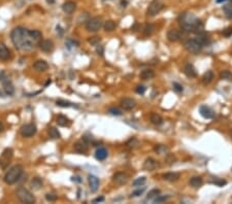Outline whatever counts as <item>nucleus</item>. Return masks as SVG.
I'll use <instances>...</instances> for the list:
<instances>
[{
    "label": "nucleus",
    "instance_id": "f257e3e1",
    "mask_svg": "<svg viewBox=\"0 0 232 204\" xmlns=\"http://www.w3.org/2000/svg\"><path fill=\"white\" fill-rule=\"evenodd\" d=\"M42 34L38 30H27L23 27H17L12 31L10 38L17 50L32 51L41 40Z\"/></svg>",
    "mask_w": 232,
    "mask_h": 204
},
{
    "label": "nucleus",
    "instance_id": "f03ea898",
    "mask_svg": "<svg viewBox=\"0 0 232 204\" xmlns=\"http://www.w3.org/2000/svg\"><path fill=\"white\" fill-rule=\"evenodd\" d=\"M23 167L21 165H16L13 167L10 168L7 172L5 173L3 177V180L7 185H13L17 181H19V179L21 178L22 174H23Z\"/></svg>",
    "mask_w": 232,
    "mask_h": 204
},
{
    "label": "nucleus",
    "instance_id": "7ed1b4c3",
    "mask_svg": "<svg viewBox=\"0 0 232 204\" xmlns=\"http://www.w3.org/2000/svg\"><path fill=\"white\" fill-rule=\"evenodd\" d=\"M198 21L199 20L195 18V15H193L192 13H183L180 17V23H181L182 28L188 32H193L194 27L198 23Z\"/></svg>",
    "mask_w": 232,
    "mask_h": 204
},
{
    "label": "nucleus",
    "instance_id": "20e7f679",
    "mask_svg": "<svg viewBox=\"0 0 232 204\" xmlns=\"http://www.w3.org/2000/svg\"><path fill=\"white\" fill-rule=\"evenodd\" d=\"M17 197L22 203L25 204H32L35 202V197L29 190L25 189L24 187H20L16 192Z\"/></svg>",
    "mask_w": 232,
    "mask_h": 204
},
{
    "label": "nucleus",
    "instance_id": "39448f33",
    "mask_svg": "<svg viewBox=\"0 0 232 204\" xmlns=\"http://www.w3.org/2000/svg\"><path fill=\"white\" fill-rule=\"evenodd\" d=\"M164 4L162 2V0H153L151 2V4L149 5L148 10H147V15L150 17H154L157 13H159L163 8Z\"/></svg>",
    "mask_w": 232,
    "mask_h": 204
},
{
    "label": "nucleus",
    "instance_id": "423d86ee",
    "mask_svg": "<svg viewBox=\"0 0 232 204\" xmlns=\"http://www.w3.org/2000/svg\"><path fill=\"white\" fill-rule=\"evenodd\" d=\"M101 27H102V20H101V18H99V17H95V18H92V19L88 20L87 25H86L87 30L90 31V32H96V31H98Z\"/></svg>",
    "mask_w": 232,
    "mask_h": 204
},
{
    "label": "nucleus",
    "instance_id": "0eeeda50",
    "mask_svg": "<svg viewBox=\"0 0 232 204\" xmlns=\"http://www.w3.org/2000/svg\"><path fill=\"white\" fill-rule=\"evenodd\" d=\"M185 49L192 54H198L202 50V46L196 39H189L185 42Z\"/></svg>",
    "mask_w": 232,
    "mask_h": 204
},
{
    "label": "nucleus",
    "instance_id": "6e6552de",
    "mask_svg": "<svg viewBox=\"0 0 232 204\" xmlns=\"http://www.w3.org/2000/svg\"><path fill=\"white\" fill-rule=\"evenodd\" d=\"M13 152L12 149H5L2 152L1 157H0V166H1L2 169H5L8 166L13 159Z\"/></svg>",
    "mask_w": 232,
    "mask_h": 204
},
{
    "label": "nucleus",
    "instance_id": "1a4fd4ad",
    "mask_svg": "<svg viewBox=\"0 0 232 204\" xmlns=\"http://www.w3.org/2000/svg\"><path fill=\"white\" fill-rule=\"evenodd\" d=\"M37 129L34 124H26L21 128V135L23 137H32L36 133Z\"/></svg>",
    "mask_w": 232,
    "mask_h": 204
},
{
    "label": "nucleus",
    "instance_id": "9d476101",
    "mask_svg": "<svg viewBox=\"0 0 232 204\" xmlns=\"http://www.w3.org/2000/svg\"><path fill=\"white\" fill-rule=\"evenodd\" d=\"M128 179H129V177H128V175L126 173H124V172H117L116 174H114V176H112V180H114V183H116L118 186H124L127 183Z\"/></svg>",
    "mask_w": 232,
    "mask_h": 204
},
{
    "label": "nucleus",
    "instance_id": "9b49d317",
    "mask_svg": "<svg viewBox=\"0 0 232 204\" xmlns=\"http://www.w3.org/2000/svg\"><path fill=\"white\" fill-rule=\"evenodd\" d=\"M38 46H39L40 50L42 52H44V53H51V52L54 50V43H53V41L50 39L40 40Z\"/></svg>",
    "mask_w": 232,
    "mask_h": 204
},
{
    "label": "nucleus",
    "instance_id": "f8f14e48",
    "mask_svg": "<svg viewBox=\"0 0 232 204\" xmlns=\"http://www.w3.org/2000/svg\"><path fill=\"white\" fill-rule=\"evenodd\" d=\"M199 113L201 115L202 118L208 119V120H209V119H214V116H215L214 110L211 108V107L206 106V105H201V106L199 107Z\"/></svg>",
    "mask_w": 232,
    "mask_h": 204
},
{
    "label": "nucleus",
    "instance_id": "ddd939ff",
    "mask_svg": "<svg viewBox=\"0 0 232 204\" xmlns=\"http://www.w3.org/2000/svg\"><path fill=\"white\" fill-rule=\"evenodd\" d=\"M88 143L84 140H80L76 141L74 143V151L78 154H87L88 153Z\"/></svg>",
    "mask_w": 232,
    "mask_h": 204
},
{
    "label": "nucleus",
    "instance_id": "4468645a",
    "mask_svg": "<svg viewBox=\"0 0 232 204\" xmlns=\"http://www.w3.org/2000/svg\"><path fill=\"white\" fill-rule=\"evenodd\" d=\"M158 162L156 160H154L153 158H148L147 160L143 162V169L147 171H153L154 169H156L158 167Z\"/></svg>",
    "mask_w": 232,
    "mask_h": 204
},
{
    "label": "nucleus",
    "instance_id": "2eb2a0df",
    "mask_svg": "<svg viewBox=\"0 0 232 204\" xmlns=\"http://www.w3.org/2000/svg\"><path fill=\"white\" fill-rule=\"evenodd\" d=\"M135 105H136V102L132 98H124V99L121 100V106L126 110H130V109L134 108Z\"/></svg>",
    "mask_w": 232,
    "mask_h": 204
},
{
    "label": "nucleus",
    "instance_id": "dca6fc26",
    "mask_svg": "<svg viewBox=\"0 0 232 204\" xmlns=\"http://www.w3.org/2000/svg\"><path fill=\"white\" fill-rule=\"evenodd\" d=\"M2 82H3V90L5 92V94L8 96H12L15 93V88H13V85L12 84V82L6 80V78H3Z\"/></svg>",
    "mask_w": 232,
    "mask_h": 204
},
{
    "label": "nucleus",
    "instance_id": "f3484780",
    "mask_svg": "<svg viewBox=\"0 0 232 204\" xmlns=\"http://www.w3.org/2000/svg\"><path fill=\"white\" fill-rule=\"evenodd\" d=\"M88 180H89V186H90L91 192L95 193L98 190V187H99L98 177H96L95 175H89L88 176Z\"/></svg>",
    "mask_w": 232,
    "mask_h": 204
},
{
    "label": "nucleus",
    "instance_id": "a211bd4d",
    "mask_svg": "<svg viewBox=\"0 0 232 204\" xmlns=\"http://www.w3.org/2000/svg\"><path fill=\"white\" fill-rule=\"evenodd\" d=\"M76 8V3L73 1H66L64 4L62 5V10L65 13H72Z\"/></svg>",
    "mask_w": 232,
    "mask_h": 204
},
{
    "label": "nucleus",
    "instance_id": "6ab92c4d",
    "mask_svg": "<svg viewBox=\"0 0 232 204\" xmlns=\"http://www.w3.org/2000/svg\"><path fill=\"white\" fill-rule=\"evenodd\" d=\"M33 68L36 71H38V72H44V71H46L49 68V64L44 60H38L33 65Z\"/></svg>",
    "mask_w": 232,
    "mask_h": 204
},
{
    "label": "nucleus",
    "instance_id": "aec40b11",
    "mask_svg": "<svg viewBox=\"0 0 232 204\" xmlns=\"http://www.w3.org/2000/svg\"><path fill=\"white\" fill-rule=\"evenodd\" d=\"M10 58V52L4 46L3 43H0V60L1 61H6Z\"/></svg>",
    "mask_w": 232,
    "mask_h": 204
},
{
    "label": "nucleus",
    "instance_id": "412c9836",
    "mask_svg": "<svg viewBox=\"0 0 232 204\" xmlns=\"http://www.w3.org/2000/svg\"><path fill=\"white\" fill-rule=\"evenodd\" d=\"M167 38L169 41L172 42L179 41L181 39V33H180V31L175 30V29H171V30L167 32Z\"/></svg>",
    "mask_w": 232,
    "mask_h": 204
},
{
    "label": "nucleus",
    "instance_id": "4be33fe9",
    "mask_svg": "<svg viewBox=\"0 0 232 204\" xmlns=\"http://www.w3.org/2000/svg\"><path fill=\"white\" fill-rule=\"evenodd\" d=\"M184 72H185V74L187 75L188 77H197V72H196V69H195V67L193 66L192 64H187L186 66H185V68H184Z\"/></svg>",
    "mask_w": 232,
    "mask_h": 204
},
{
    "label": "nucleus",
    "instance_id": "5701e85b",
    "mask_svg": "<svg viewBox=\"0 0 232 204\" xmlns=\"http://www.w3.org/2000/svg\"><path fill=\"white\" fill-rule=\"evenodd\" d=\"M107 156H109V153H107V151L104 149V147H99L95 153V158L97 159L98 161L105 160V159L107 158Z\"/></svg>",
    "mask_w": 232,
    "mask_h": 204
},
{
    "label": "nucleus",
    "instance_id": "b1692460",
    "mask_svg": "<svg viewBox=\"0 0 232 204\" xmlns=\"http://www.w3.org/2000/svg\"><path fill=\"white\" fill-rule=\"evenodd\" d=\"M57 124L61 127H67L70 125V121H69V119L67 116L60 115L57 116Z\"/></svg>",
    "mask_w": 232,
    "mask_h": 204
},
{
    "label": "nucleus",
    "instance_id": "393cba45",
    "mask_svg": "<svg viewBox=\"0 0 232 204\" xmlns=\"http://www.w3.org/2000/svg\"><path fill=\"white\" fill-rule=\"evenodd\" d=\"M179 178H180V174L175 173V172H168V173L163 174V179H165V180H167V181H170V183L177 181Z\"/></svg>",
    "mask_w": 232,
    "mask_h": 204
},
{
    "label": "nucleus",
    "instance_id": "a878e982",
    "mask_svg": "<svg viewBox=\"0 0 232 204\" xmlns=\"http://www.w3.org/2000/svg\"><path fill=\"white\" fill-rule=\"evenodd\" d=\"M202 183H203V180H202V178L200 177V176H193V177L190 179V186L193 188H195V189L200 188L202 186Z\"/></svg>",
    "mask_w": 232,
    "mask_h": 204
},
{
    "label": "nucleus",
    "instance_id": "bb28decb",
    "mask_svg": "<svg viewBox=\"0 0 232 204\" xmlns=\"http://www.w3.org/2000/svg\"><path fill=\"white\" fill-rule=\"evenodd\" d=\"M214 80V72L211 70H208L202 77V82L203 85H209Z\"/></svg>",
    "mask_w": 232,
    "mask_h": 204
},
{
    "label": "nucleus",
    "instance_id": "cd10ccee",
    "mask_svg": "<svg viewBox=\"0 0 232 204\" xmlns=\"http://www.w3.org/2000/svg\"><path fill=\"white\" fill-rule=\"evenodd\" d=\"M155 77V72L152 69H145L140 72V77L143 80H151Z\"/></svg>",
    "mask_w": 232,
    "mask_h": 204
},
{
    "label": "nucleus",
    "instance_id": "c85d7f7f",
    "mask_svg": "<svg viewBox=\"0 0 232 204\" xmlns=\"http://www.w3.org/2000/svg\"><path fill=\"white\" fill-rule=\"evenodd\" d=\"M150 120H151V122H152L153 124L157 125V126L163 124V119H162V116L160 115H158V113H152L151 116H150Z\"/></svg>",
    "mask_w": 232,
    "mask_h": 204
},
{
    "label": "nucleus",
    "instance_id": "c756f323",
    "mask_svg": "<svg viewBox=\"0 0 232 204\" xmlns=\"http://www.w3.org/2000/svg\"><path fill=\"white\" fill-rule=\"evenodd\" d=\"M31 188L33 190H39L42 188V180L39 177H34L31 181Z\"/></svg>",
    "mask_w": 232,
    "mask_h": 204
},
{
    "label": "nucleus",
    "instance_id": "7c9ffc66",
    "mask_svg": "<svg viewBox=\"0 0 232 204\" xmlns=\"http://www.w3.org/2000/svg\"><path fill=\"white\" fill-rule=\"evenodd\" d=\"M196 40H197V41L199 42V43L201 44L202 46L209 43V38L208 36H206L205 34H204V32L201 33V34H198V36H197V38H196Z\"/></svg>",
    "mask_w": 232,
    "mask_h": 204
},
{
    "label": "nucleus",
    "instance_id": "2f4dec72",
    "mask_svg": "<svg viewBox=\"0 0 232 204\" xmlns=\"http://www.w3.org/2000/svg\"><path fill=\"white\" fill-rule=\"evenodd\" d=\"M103 28H104V30L107 31V32H112V31H114L115 29H116V23H115L114 21H112V20L106 21L104 23V25H103Z\"/></svg>",
    "mask_w": 232,
    "mask_h": 204
},
{
    "label": "nucleus",
    "instance_id": "473e14b6",
    "mask_svg": "<svg viewBox=\"0 0 232 204\" xmlns=\"http://www.w3.org/2000/svg\"><path fill=\"white\" fill-rule=\"evenodd\" d=\"M49 135L51 136L52 138H54V139H57V138H61V134H60V132L58 131L57 128L55 127H51L49 129Z\"/></svg>",
    "mask_w": 232,
    "mask_h": 204
},
{
    "label": "nucleus",
    "instance_id": "72a5a7b5",
    "mask_svg": "<svg viewBox=\"0 0 232 204\" xmlns=\"http://www.w3.org/2000/svg\"><path fill=\"white\" fill-rule=\"evenodd\" d=\"M126 145H127L128 147H130V149H136V147H138V145H139V141L135 137H132L127 141Z\"/></svg>",
    "mask_w": 232,
    "mask_h": 204
},
{
    "label": "nucleus",
    "instance_id": "f704fd0d",
    "mask_svg": "<svg viewBox=\"0 0 232 204\" xmlns=\"http://www.w3.org/2000/svg\"><path fill=\"white\" fill-rule=\"evenodd\" d=\"M146 181H147V177L146 176H141V177L134 179L132 185H133V187H141V186L145 185Z\"/></svg>",
    "mask_w": 232,
    "mask_h": 204
},
{
    "label": "nucleus",
    "instance_id": "c9c22d12",
    "mask_svg": "<svg viewBox=\"0 0 232 204\" xmlns=\"http://www.w3.org/2000/svg\"><path fill=\"white\" fill-rule=\"evenodd\" d=\"M177 161V158L173 154H167L165 157V162L167 165H173Z\"/></svg>",
    "mask_w": 232,
    "mask_h": 204
},
{
    "label": "nucleus",
    "instance_id": "e433bc0d",
    "mask_svg": "<svg viewBox=\"0 0 232 204\" xmlns=\"http://www.w3.org/2000/svg\"><path fill=\"white\" fill-rule=\"evenodd\" d=\"M56 104H57L58 106H60V107H70V106H74V105H73L71 102L66 101V100H64V99H59V100H57V101H56Z\"/></svg>",
    "mask_w": 232,
    "mask_h": 204
},
{
    "label": "nucleus",
    "instance_id": "4c0bfd02",
    "mask_svg": "<svg viewBox=\"0 0 232 204\" xmlns=\"http://www.w3.org/2000/svg\"><path fill=\"white\" fill-rule=\"evenodd\" d=\"M220 77L222 80H232V73L228 70H223L220 73Z\"/></svg>",
    "mask_w": 232,
    "mask_h": 204
},
{
    "label": "nucleus",
    "instance_id": "58836bf2",
    "mask_svg": "<svg viewBox=\"0 0 232 204\" xmlns=\"http://www.w3.org/2000/svg\"><path fill=\"white\" fill-rule=\"evenodd\" d=\"M154 151L156 152L157 154L160 155V154L166 153V152L168 151V149H167V147H166V145H164V144H158V145H156V147H155Z\"/></svg>",
    "mask_w": 232,
    "mask_h": 204
},
{
    "label": "nucleus",
    "instance_id": "ea45409f",
    "mask_svg": "<svg viewBox=\"0 0 232 204\" xmlns=\"http://www.w3.org/2000/svg\"><path fill=\"white\" fill-rule=\"evenodd\" d=\"M158 195H160V190L158 189H153L151 190L150 192H149L148 196H147V199H149V200H152V199H155Z\"/></svg>",
    "mask_w": 232,
    "mask_h": 204
},
{
    "label": "nucleus",
    "instance_id": "a19ab883",
    "mask_svg": "<svg viewBox=\"0 0 232 204\" xmlns=\"http://www.w3.org/2000/svg\"><path fill=\"white\" fill-rule=\"evenodd\" d=\"M155 30V27L153 25H151V24H149V25H147L145 27V30H143V34L146 35V36H148V35H151L153 32H154Z\"/></svg>",
    "mask_w": 232,
    "mask_h": 204
},
{
    "label": "nucleus",
    "instance_id": "79ce46f5",
    "mask_svg": "<svg viewBox=\"0 0 232 204\" xmlns=\"http://www.w3.org/2000/svg\"><path fill=\"white\" fill-rule=\"evenodd\" d=\"M211 183H214V185L218 186V187H223V186L226 185L227 181L224 180L223 178H216V179H214V180H211Z\"/></svg>",
    "mask_w": 232,
    "mask_h": 204
},
{
    "label": "nucleus",
    "instance_id": "37998d69",
    "mask_svg": "<svg viewBox=\"0 0 232 204\" xmlns=\"http://www.w3.org/2000/svg\"><path fill=\"white\" fill-rule=\"evenodd\" d=\"M223 10H224V13H225V15H226L228 19H232V8L231 6L229 5H225L224 7H223Z\"/></svg>",
    "mask_w": 232,
    "mask_h": 204
},
{
    "label": "nucleus",
    "instance_id": "c03bdc74",
    "mask_svg": "<svg viewBox=\"0 0 232 204\" xmlns=\"http://www.w3.org/2000/svg\"><path fill=\"white\" fill-rule=\"evenodd\" d=\"M109 113L112 116H122V111L117 107H110L109 109Z\"/></svg>",
    "mask_w": 232,
    "mask_h": 204
},
{
    "label": "nucleus",
    "instance_id": "a18cd8bd",
    "mask_svg": "<svg viewBox=\"0 0 232 204\" xmlns=\"http://www.w3.org/2000/svg\"><path fill=\"white\" fill-rule=\"evenodd\" d=\"M169 198V196H161V195H158L156 198L154 199V203H161L166 201L167 199Z\"/></svg>",
    "mask_w": 232,
    "mask_h": 204
},
{
    "label": "nucleus",
    "instance_id": "49530a36",
    "mask_svg": "<svg viewBox=\"0 0 232 204\" xmlns=\"http://www.w3.org/2000/svg\"><path fill=\"white\" fill-rule=\"evenodd\" d=\"M89 42L93 46H98L99 42H100V37H97V36H94V37H91L89 39Z\"/></svg>",
    "mask_w": 232,
    "mask_h": 204
},
{
    "label": "nucleus",
    "instance_id": "de8ad7c7",
    "mask_svg": "<svg viewBox=\"0 0 232 204\" xmlns=\"http://www.w3.org/2000/svg\"><path fill=\"white\" fill-rule=\"evenodd\" d=\"M173 90H174L175 92H177V93H181V92H183V87H182V85H180L179 82H173Z\"/></svg>",
    "mask_w": 232,
    "mask_h": 204
},
{
    "label": "nucleus",
    "instance_id": "09e8293b",
    "mask_svg": "<svg viewBox=\"0 0 232 204\" xmlns=\"http://www.w3.org/2000/svg\"><path fill=\"white\" fill-rule=\"evenodd\" d=\"M145 190H146V188H143V189L136 190V191H134L133 193H132L131 196H130V197H138V196H140V195L143 194V192H145Z\"/></svg>",
    "mask_w": 232,
    "mask_h": 204
},
{
    "label": "nucleus",
    "instance_id": "8fccbe9b",
    "mask_svg": "<svg viewBox=\"0 0 232 204\" xmlns=\"http://www.w3.org/2000/svg\"><path fill=\"white\" fill-rule=\"evenodd\" d=\"M46 199L48 201H50V202H52V201H56L57 200V195H55V194H47L46 195Z\"/></svg>",
    "mask_w": 232,
    "mask_h": 204
},
{
    "label": "nucleus",
    "instance_id": "3c124183",
    "mask_svg": "<svg viewBox=\"0 0 232 204\" xmlns=\"http://www.w3.org/2000/svg\"><path fill=\"white\" fill-rule=\"evenodd\" d=\"M78 42L75 41V40H72V39H68L66 42V46H68V48H70V46H78Z\"/></svg>",
    "mask_w": 232,
    "mask_h": 204
},
{
    "label": "nucleus",
    "instance_id": "603ef678",
    "mask_svg": "<svg viewBox=\"0 0 232 204\" xmlns=\"http://www.w3.org/2000/svg\"><path fill=\"white\" fill-rule=\"evenodd\" d=\"M223 35L226 37H229L232 35V28L231 27H229V28H226L225 30H223Z\"/></svg>",
    "mask_w": 232,
    "mask_h": 204
},
{
    "label": "nucleus",
    "instance_id": "864d4df0",
    "mask_svg": "<svg viewBox=\"0 0 232 204\" xmlns=\"http://www.w3.org/2000/svg\"><path fill=\"white\" fill-rule=\"evenodd\" d=\"M135 91H136V93L138 94H143L146 92V87L143 86H137L136 89H135Z\"/></svg>",
    "mask_w": 232,
    "mask_h": 204
},
{
    "label": "nucleus",
    "instance_id": "5fc2aeb1",
    "mask_svg": "<svg viewBox=\"0 0 232 204\" xmlns=\"http://www.w3.org/2000/svg\"><path fill=\"white\" fill-rule=\"evenodd\" d=\"M102 201H104V197L101 196V197H97V198H95L93 201H92V203H97V202H102Z\"/></svg>",
    "mask_w": 232,
    "mask_h": 204
},
{
    "label": "nucleus",
    "instance_id": "6e6d98bb",
    "mask_svg": "<svg viewBox=\"0 0 232 204\" xmlns=\"http://www.w3.org/2000/svg\"><path fill=\"white\" fill-rule=\"evenodd\" d=\"M97 46V49H96V51H97V53L99 54L100 56L103 55V48L101 46Z\"/></svg>",
    "mask_w": 232,
    "mask_h": 204
},
{
    "label": "nucleus",
    "instance_id": "4d7b16f0",
    "mask_svg": "<svg viewBox=\"0 0 232 204\" xmlns=\"http://www.w3.org/2000/svg\"><path fill=\"white\" fill-rule=\"evenodd\" d=\"M71 180H75V181H78V183H81V179H80V177H74V176H73V177L72 178H71Z\"/></svg>",
    "mask_w": 232,
    "mask_h": 204
},
{
    "label": "nucleus",
    "instance_id": "13d9d810",
    "mask_svg": "<svg viewBox=\"0 0 232 204\" xmlns=\"http://www.w3.org/2000/svg\"><path fill=\"white\" fill-rule=\"evenodd\" d=\"M3 131V125H2V123L0 122V132Z\"/></svg>",
    "mask_w": 232,
    "mask_h": 204
},
{
    "label": "nucleus",
    "instance_id": "bf43d9fd",
    "mask_svg": "<svg viewBox=\"0 0 232 204\" xmlns=\"http://www.w3.org/2000/svg\"><path fill=\"white\" fill-rule=\"evenodd\" d=\"M3 77H4L3 72H0V80H3Z\"/></svg>",
    "mask_w": 232,
    "mask_h": 204
},
{
    "label": "nucleus",
    "instance_id": "052dcab7",
    "mask_svg": "<svg viewBox=\"0 0 232 204\" xmlns=\"http://www.w3.org/2000/svg\"><path fill=\"white\" fill-rule=\"evenodd\" d=\"M121 4H122V6H126V4H127V1H122V2H121Z\"/></svg>",
    "mask_w": 232,
    "mask_h": 204
},
{
    "label": "nucleus",
    "instance_id": "680f3d73",
    "mask_svg": "<svg viewBox=\"0 0 232 204\" xmlns=\"http://www.w3.org/2000/svg\"><path fill=\"white\" fill-rule=\"evenodd\" d=\"M224 1H226V0H217L218 3H222V2H224Z\"/></svg>",
    "mask_w": 232,
    "mask_h": 204
},
{
    "label": "nucleus",
    "instance_id": "e2e57ef3",
    "mask_svg": "<svg viewBox=\"0 0 232 204\" xmlns=\"http://www.w3.org/2000/svg\"><path fill=\"white\" fill-rule=\"evenodd\" d=\"M47 1H48V2H52V3H53V2H54V0H47Z\"/></svg>",
    "mask_w": 232,
    "mask_h": 204
},
{
    "label": "nucleus",
    "instance_id": "0e129e2a",
    "mask_svg": "<svg viewBox=\"0 0 232 204\" xmlns=\"http://www.w3.org/2000/svg\"><path fill=\"white\" fill-rule=\"evenodd\" d=\"M230 136H231V138H232V130L230 131Z\"/></svg>",
    "mask_w": 232,
    "mask_h": 204
},
{
    "label": "nucleus",
    "instance_id": "69168bd1",
    "mask_svg": "<svg viewBox=\"0 0 232 204\" xmlns=\"http://www.w3.org/2000/svg\"><path fill=\"white\" fill-rule=\"evenodd\" d=\"M230 2H231V4H232V0H230Z\"/></svg>",
    "mask_w": 232,
    "mask_h": 204
}]
</instances>
